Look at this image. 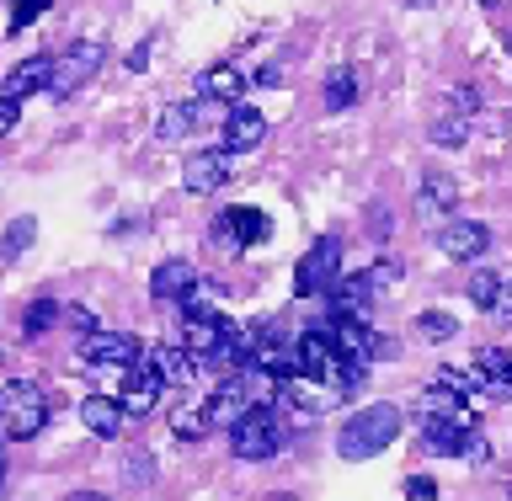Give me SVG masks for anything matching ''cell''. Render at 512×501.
Listing matches in <instances>:
<instances>
[{
    "label": "cell",
    "instance_id": "obj_1",
    "mask_svg": "<svg viewBox=\"0 0 512 501\" xmlns=\"http://www.w3.org/2000/svg\"><path fill=\"white\" fill-rule=\"evenodd\" d=\"M400 438V411L395 406H363L358 416L342 422V438H336V454L342 459H374Z\"/></svg>",
    "mask_w": 512,
    "mask_h": 501
},
{
    "label": "cell",
    "instance_id": "obj_2",
    "mask_svg": "<svg viewBox=\"0 0 512 501\" xmlns=\"http://www.w3.org/2000/svg\"><path fill=\"white\" fill-rule=\"evenodd\" d=\"M48 422V395L38 390L32 379H11V384H0V432L16 443H27V438H38Z\"/></svg>",
    "mask_w": 512,
    "mask_h": 501
},
{
    "label": "cell",
    "instance_id": "obj_3",
    "mask_svg": "<svg viewBox=\"0 0 512 501\" xmlns=\"http://www.w3.org/2000/svg\"><path fill=\"white\" fill-rule=\"evenodd\" d=\"M230 454L246 459V464L278 459V454H283V422H278V411H272V406H256V411L240 416V422L230 427Z\"/></svg>",
    "mask_w": 512,
    "mask_h": 501
},
{
    "label": "cell",
    "instance_id": "obj_4",
    "mask_svg": "<svg viewBox=\"0 0 512 501\" xmlns=\"http://www.w3.org/2000/svg\"><path fill=\"white\" fill-rule=\"evenodd\" d=\"M336 278H342V240L336 235H320L310 251H304V262L294 272V294L310 299V294H326V288H336Z\"/></svg>",
    "mask_w": 512,
    "mask_h": 501
},
{
    "label": "cell",
    "instance_id": "obj_5",
    "mask_svg": "<svg viewBox=\"0 0 512 501\" xmlns=\"http://www.w3.org/2000/svg\"><path fill=\"white\" fill-rule=\"evenodd\" d=\"M102 59H107V48H102V43H91V38L70 43V48H64V54L54 59V80H48V96H75L96 70H102Z\"/></svg>",
    "mask_w": 512,
    "mask_h": 501
},
{
    "label": "cell",
    "instance_id": "obj_6",
    "mask_svg": "<svg viewBox=\"0 0 512 501\" xmlns=\"http://www.w3.org/2000/svg\"><path fill=\"white\" fill-rule=\"evenodd\" d=\"M80 363L86 368H134V363H144V347L128 331H96V336H80Z\"/></svg>",
    "mask_w": 512,
    "mask_h": 501
},
{
    "label": "cell",
    "instance_id": "obj_7",
    "mask_svg": "<svg viewBox=\"0 0 512 501\" xmlns=\"http://www.w3.org/2000/svg\"><path fill=\"white\" fill-rule=\"evenodd\" d=\"M160 395H166V384H160V374L150 363H134V368H123V384H118V406L123 416H150L160 406Z\"/></svg>",
    "mask_w": 512,
    "mask_h": 501
},
{
    "label": "cell",
    "instance_id": "obj_8",
    "mask_svg": "<svg viewBox=\"0 0 512 501\" xmlns=\"http://www.w3.org/2000/svg\"><path fill=\"white\" fill-rule=\"evenodd\" d=\"M203 411H208V427H224L230 432L246 411H256V395H251V384L246 374H235V379H219V390L203 400Z\"/></svg>",
    "mask_w": 512,
    "mask_h": 501
},
{
    "label": "cell",
    "instance_id": "obj_9",
    "mask_svg": "<svg viewBox=\"0 0 512 501\" xmlns=\"http://www.w3.org/2000/svg\"><path fill=\"white\" fill-rule=\"evenodd\" d=\"M262 139H267V118L256 107L235 102L230 118H224V134H219V155H251Z\"/></svg>",
    "mask_w": 512,
    "mask_h": 501
},
{
    "label": "cell",
    "instance_id": "obj_10",
    "mask_svg": "<svg viewBox=\"0 0 512 501\" xmlns=\"http://www.w3.org/2000/svg\"><path fill=\"white\" fill-rule=\"evenodd\" d=\"M214 240L219 246H256V240H267V214H256V208H224L219 224H214Z\"/></svg>",
    "mask_w": 512,
    "mask_h": 501
},
{
    "label": "cell",
    "instance_id": "obj_11",
    "mask_svg": "<svg viewBox=\"0 0 512 501\" xmlns=\"http://www.w3.org/2000/svg\"><path fill=\"white\" fill-rule=\"evenodd\" d=\"M486 246H491V230L475 219H454L438 230V251L454 256V262H475V256H486Z\"/></svg>",
    "mask_w": 512,
    "mask_h": 501
},
{
    "label": "cell",
    "instance_id": "obj_12",
    "mask_svg": "<svg viewBox=\"0 0 512 501\" xmlns=\"http://www.w3.org/2000/svg\"><path fill=\"white\" fill-rule=\"evenodd\" d=\"M294 352H299V374L304 379L331 384V374H336V336L331 331H304L294 342Z\"/></svg>",
    "mask_w": 512,
    "mask_h": 501
},
{
    "label": "cell",
    "instance_id": "obj_13",
    "mask_svg": "<svg viewBox=\"0 0 512 501\" xmlns=\"http://www.w3.org/2000/svg\"><path fill=\"white\" fill-rule=\"evenodd\" d=\"M144 363L160 374V384H171V390H182V384H192V374H198V358L182 347V342H160L144 352Z\"/></svg>",
    "mask_w": 512,
    "mask_h": 501
},
{
    "label": "cell",
    "instance_id": "obj_14",
    "mask_svg": "<svg viewBox=\"0 0 512 501\" xmlns=\"http://www.w3.org/2000/svg\"><path fill=\"white\" fill-rule=\"evenodd\" d=\"M224 331H230V320H224L219 310H208V315H187V320H182V347L203 363V358H214V352H219Z\"/></svg>",
    "mask_w": 512,
    "mask_h": 501
},
{
    "label": "cell",
    "instance_id": "obj_15",
    "mask_svg": "<svg viewBox=\"0 0 512 501\" xmlns=\"http://www.w3.org/2000/svg\"><path fill=\"white\" fill-rule=\"evenodd\" d=\"M48 80H54V59H48V54H32V59H22V64H16V70L6 75V86H0V96L22 102V96H38V91H48Z\"/></svg>",
    "mask_w": 512,
    "mask_h": 501
},
{
    "label": "cell",
    "instance_id": "obj_16",
    "mask_svg": "<svg viewBox=\"0 0 512 501\" xmlns=\"http://www.w3.org/2000/svg\"><path fill=\"white\" fill-rule=\"evenodd\" d=\"M182 182H187V192H219L224 182H230V160H224L219 150H198V155H187Z\"/></svg>",
    "mask_w": 512,
    "mask_h": 501
},
{
    "label": "cell",
    "instance_id": "obj_17",
    "mask_svg": "<svg viewBox=\"0 0 512 501\" xmlns=\"http://www.w3.org/2000/svg\"><path fill=\"white\" fill-rule=\"evenodd\" d=\"M192 288H198V267L182 262V256H171V262H160L155 267V278H150V294L166 304V299H187Z\"/></svg>",
    "mask_w": 512,
    "mask_h": 501
},
{
    "label": "cell",
    "instance_id": "obj_18",
    "mask_svg": "<svg viewBox=\"0 0 512 501\" xmlns=\"http://www.w3.org/2000/svg\"><path fill=\"white\" fill-rule=\"evenodd\" d=\"M80 422H86L96 438H118L123 432V406L112 395H86L80 400Z\"/></svg>",
    "mask_w": 512,
    "mask_h": 501
},
{
    "label": "cell",
    "instance_id": "obj_19",
    "mask_svg": "<svg viewBox=\"0 0 512 501\" xmlns=\"http://www.w3.org/2000/svg\"><path fill=\"white\" fill-rule=\"evenodd\" d=\"M416 203H422V214L432 208V214H454V203H459V182L448 171H427L422 176V192H416Z\"/></svg>",
    "mask_w": 512,
    "mask_h": 501
},
{
    "label": "cell",
    "instance_id": "obj_20",
    "mask_svg": "<svg viewBox=\"0 0 512 501\" xmlns=\"http://www.w3.org/2000/svg\"><path fill=\"white\" fill-rule=\"evenodd\" d=\"M240 91H246V75H240L235 64H214V70L198 75V96H214V102H230L235 107Z\"/></svg>",
    "mask_w": 512,
    "mask_h": 501
},
{
    "label": "cell",
    "instance_id": "obj_21",
    "mask_svg": "<svg viewBox=\"0 0 512 501\" xmlns=\"http://www.w3.org/2000/svg\"><path fill=\"white\" fill-rule=\"evenodd\" d=\"M171 432L182 443H198L203 432H208V411H203V400H176L171 406Z\"/></svg>",
    "mask_w": 512,
    "mask_h": 501
},
{
    "label": "cell",
    "instance_id": "obj_22",
    "mask_svg": "<svg viewBox=\"0 0 512 501\" xmlns=\"http://www.w3.org/2000/svg\"><path fill=\"white\" fill-rule=\"evenodd\" d=\"M192 123H198V107H192V102H176V107H166V112H160V123H155V139H187L192 134Z\"/></svg>",
    "mask_w": 512,
    "mask_h": 501
},
{
    "label": "cell",
    "instance_id": "obj_23",
    "mask_svg": "<svg viewBox=\"0 0 512 501\" xmlns=\"http://www.w3.org/2000/svg\"><path fill=\"white\" fill-rule=\"evenodd\" d=\"M475 374L486 379L491 390H507V384H512V352H502V347H486V352L475 358Z\"/></svg>",
    "mask_w": 512,
    "mask_h": 501
},
{
    "label": "cell",
    "instance_id": "obj_24",
    "mask_svg": "<svg viewBox=\"0 0 512 501\" xmlns=\"http://www.w3.org/2000/svg\"><path fill=\"white\" fill-rule=\"evenodd\" d=\"M32 240H38V219H32V214L11 219V224H6V235H0V256H6V262H16V256L32 246Z\"/></svg>",
    "mask_w": 512,
    "mask_h": 501
},
{
    "label": "cell",
    "instance_id": "obj_25",
    "mask_svg": "<svg viewBox=\"0 0 512 501\" xmlns=\"http://www.w3.org/2000/svg\"><path fill=\"white\" fill-rule=\"evenodd\" d=\"M358 102V75L352 70H331L326 75V112H347Z\"/></svg>",
    "mask_w": 512,
    "mask_h": 501
},
{
    "label": "cell",
    "instance_id": "obj_26",
    "mask_svg": "<svg viewBox=\"0 0 512 501\" xmlns=\"http://www.w3.org/2000/svg\"><path fill=\"white\" fill-rule=\"evenodd\" d=\"M496 294H502V278H496L491 267H480L470 278V304L475 310H496Z\"/></svg>",
    "mask_w": 512,
    "mask_h": 501
},
{
    "label": "cell",
    "instance_id": "obj_27",
    "mask_svg": "<svg viewBox=\"0 0 512 501\" xmlns=\"http://www.w3.org/2000/svg\"><path fill=\"white\" fill-rule=\"evenodd\" d=\"M422 416H464V400L454 390H443V384H432L422 395Z\"/></svg>",
    "mask_w": 512,
    "mask_h": 501
},
{
    "label": "cell",
    "instance_id": "obj_28",
    "mask_svg": "<svg viewBox=\"0 0 512 501\" xmlns=\"http://www.w3.org/2000/svg\"><path fill=\"white\" fill-rule=\"evenodd\" d=\"M416 331H422L427 342H448V336L459 331V320L443 315V310H422V315H416Z\"/></svg>",
    "mask_w": 512,
    "mask_h": 501
},
{
    "label": "cell",
    "instance_id": "obj_29",
    "mask_svg": "<svg viewBox=\"0 0 512 501\" xmlns=\"http://www.w3.org/2000/svg\"><path fill=\"white\" fill-rule=\"evenodd\" d=\"M438 384H443V390H454L459 400H464V395H480V390H491V384L480 379L475 368H470V374H464V368H443V374H438Z\"/></svg>",
    "mask_w": 512,
    "mask_h": 501
},
{
    "label": "cell",
    "instance_id": "obj_30",
    "mask_svg": "<svg viewBox=\"0 0 512 501\" xmlns=\"http://www.w3.org/2000/svg\"><path fill=\"white\" fill-rule=\"evenodd\" d=\"M54 320H64V310H59L54 299H38V304H32V310H27V320H22V331H27V336H43L48 326H54Z\"/></svg>",
    "mask_w": 512,
    "mask_h": 501
},
{
    "label": "cell",
    "instance_id": "obj_31",
    "mask_svg": "<svg viewBox=\"0 0 512 501\" xmlns=\"http://www.w3.org/2000/svg\"><path fill=\"white\" fill-rule=\"evenodd\" d=\"M464 134H470V123H464V118H443L438 128H432V144L454 150V144H464Z\"/></svg>",
    "mask_w": 512,
    "mask_h": 501
},
{
    "label": "cell",
    "instance_id": "obj_32",
    "mask_svg": "<svg viewBox=\"0 0 512 501\" xmlns=\"http://www.w3.org/2000/svg\"><path fill=\"white\" fill-rule=\"evenodd\" d=\"M48 11V0H16V11H11V32H22V27H32L38 16Z\"/></svg>",
    "mask_w": 512,
    "mask_h": 501
},
{
    "label": "cell",
    "instance_id": "obj_33",
    "mask_svg": "<svg viewBox=\"0 0 512 501\" xmlns=\"http://www.w3.org/2000/svg\"><path fill=\"white\" fill-rule=\"evenodd\" d=\"M368 283H374V288H395L400 283V262H390V256L374 262V267H368Z\"/></svg>",
    "mask_w": 512,
    "mask_h": 501
},
{
    "label": "cell",
    "instance_id": "obj_34",
    "mask_svg": "<svg viewBox=\"0 0 512 501\" xmlns=\"http://www.w3.org/2000/svg\"><path fill=\"white\" fill-rule=\"evenodd\" d=\"M475 107H480V96H475V91H464V86L448 91V112H454V118H470Z\"/></svg>",
    "mask_w": 512,
    "mask_h": 501
},
{
    "label": "cell",
    "instance_id": "obj_35",
    "mask_svg": "<svg viewBox=\"0 0 512 501\" xmlns=\"http://www.w3.org/2000/svg\"><path fill=\"white\" fill-rule=\"evenodd\" d=\"M64 320H70L80 336H96V315L86 310V304H70V310H64Z\"/></svg>",
    "mask_w": 512,
    "mask_h": 501
},
{
    "label": "cell",
    "instance_id": "obj_36",
    "mask_svg": "<svg viewBox=\"0 0 512 501\" xmlns=\"http://www.w3.org/2000/svg\"><path fill=\"white\" fill-rule=\"evenodd\" d=\"M432 496H438V486H432V480H422V475L406 480V501H432Z\"/></svg>",
    "mask_w": 512,
    "mask_h": 501
},
{
    "label": "cell",
    "instance_id": "obj_37",
    "mask_svg": "<svg viewBox=\"0 0 512 501\" xmlns=\"http://www.w3.org/2000/svg\"><path fill=\"white\" fill-rule=\"evenodd\" d=\"M496 320H502V326H512V278L502 283V294H496V310H491Z\"/></svg>",
    "mask_w": 512,
    "mask_h": 501
},
{
    "label": "cell",
    "instance_id": "obj_38",
    "mask_svg": "<svg viewBox=\"0 0 512 501\" xmlns=\"http://www.w3.org/2000/svg\"><path fill=\"white\" fill-rule=\"evenodd\" d=\"M16 112H22V102H11V96H0V134L16 123Z\"/></svg>",
    "mask_w": 512,
    "mask_h": 501
},
{
    "label": "cell",
    "instance_id": "obj_39",
    "mask_svg": "<svg viewBox=\"0 0 512 501\" xmlns=\"http://www.w3.org/2000/svg\"><path fill=\"white\" fill-rule=\"evenodd\" d=\"M144 64H150V43H139L134 54H128V70H144Z\"/></svg>",
    "mask_w": 512,
    "mask_h": 501
},
{
    "label": "cell",
    "instance_id": "obj_40",
    "mask_svg": "<svg viewBox=\"0 0 512 501\" xmlns=\"http://www.w3.org/2000/svg\"><path fill=\"white\" fill-rule=\"evenodd\" d=\"M70 501H112V496H102V491H75Z\"/></svg>",
    "mask_w": 512,
    "mask_h": 501
},
{
    "label": "cell",
    "instance_id": "obj_41",
    "mask_svg": "<svg viewBox=\"0 0 512 501\" xmlns=\"http://www.w3.org/2000/svg\"><path fill=\"white\" fill-rule=\"evenodd\" d=\"M0 480H6V443H0Z\"/></svg>",
    "mask_w": 512,
    "mask_h": 501
},
{
    "label": "cell",
    "instance_id": "obj_42",
    "mask_svg": "<svg viewBox=\"0 0 512 501\" xmlns=\"http://www.w3.org/2000/svg\"><path fill=\"white\" fill-rule=\"evenodd\" d=\"M507 59H512V32H507Z\"/></svg>",
    "mask_w": 512,
    "mask_h": 501
},
{
    "label": "cell",
    "instance_id": "obj_43",
    "mask_svg": "<svg viewBox=\"0 0 512 501\" xmlns=\"http://www.w3.org/2000/svg\"><path fill=\"white\" fill-rule=\"evenodd\" d=\"M480 6H496V0H480Z\"/></svg>",
    "mask_w": 512,
    "mask_h": 501
}]
</instances>
